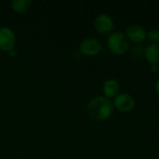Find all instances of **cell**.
Here are the masks:
<instances>
[{
	"mask_svg": "<svg viewBox=\"0 0 159 159\" xmlns=\"http://www.w3.org/2000/svg\"><path fill=\"white\" fill-rule=\"evenodd\" d=\"M107 47L113 54L120 56L128 51L129 48V40L125 33L116 31L109 34L107 38Z\"/></svg>",
	"mask_w": 159,
	"mask_h": 159,
	"instance_id": "obj_2",
	"label": "cell"
},
{
	"mask_svg": "<svg viewBox=\"0 0 159 159\" xmlns=\"http://www.w3.org/2000/svg\"><path fill=\"white\" fill-rule=\"evenodd\" d=\"M8 54L11 55V56H14V55H16V50H14V48H13L12 50L8 51Z\"/></svg>",
	"mask_w": 159,
	"mask_h": 159,
	"instance_id": "obj_14",
	"label": "cell"
},
{
	"mask_svg": "<svg viewBox=\"0 0 159 159\" xmlns=\"http://www.w3.org/2000/svg\"><path fill=\"white\" fill-rule=\"evenodd\" d=\"M113 102L104 96H97L90 100L88 104V113L95 120L105 121L114 113Z\"/></svg>",
	"mask_w": 159,
	"mask_h": 159,
	"instance_id": "obj_1",
	"label": "cell"
},
{
	"mask_svg": "<svg viewBox=\"0 0 159 159\" xmlns=\"http://www.w3.org/2000/svg\"><path fill=\"white\" fill-rule=\"evenodd\" d=\"M158 65H150V71H151V72L157 73V72H158Z\"/></svg>",
	"mask_w": 159,
	"mask_h": 159,
	"instance_id": "obj_12",
	"label": "cell"
},
{
	"mask_svg": "<svg viewBox=\"0 0 159 159\" xmlns=\"http://www.w3.org/2000/svg\"><path fill=\"white\" fill-rule=\"evenodd\" d=\"M16 43V35L8 27L0 28V49L3 51H10L14 48Z\"/></svg>",
	"mask_w": 159,
	"mask_h": 159,
	"instance_id": "obj_6",
	"label": "cell"
},
{
	"mask_svg": "<svg viewBox=\"0 0 159 159\" xmlns=\"http://www.w3.org/2000/svg\"><path fill=\"white\" fill-rule=\"evenodd\" d=\"M147 38L151 43L159 44V29H152L147 32Z\"/></svg>",
	"mask_w": 159,
	"mask_h": 159,
	"instance_id": "obj_11",
	"label": "cell"
},
{
	"mask_svg": "<svg viewBox=\"0 0 159 159\" xmlns=\"http://www.w3.org/2000/svg\"><path fill=\"white\" fill-rule=\"evenodd\" d=\"M79 50L86 56H96L102 50V44L96 38L88 37L80 43Z\"/></svg>",
	"mask_w": 159,
	"mask_h": 159,
	"instance_id": "obj_5",
	"label": "cell"
},
{
	"mask_svg": "<svg viewBox=\"0 0 159 159\" xmlns=\"http://www.w3.org/2000/svg\"><path fill=\"white\" fill-rule=\"evenodd\" d=\"M114 107L121 113H129L135 107V99L127 92L119 93L113 102Z\"/></svg>",
	"mask_w": 159,
	"mask_h": 159,
	"instance_id": "obj_3",
	"label": "cell"
},
{
	"mask_svg": "<svg viewBox=\"0 0 159 159\" xmlns=\"http://www.w3.org/2000/svg\"><path fill=\"white\" fill-rule=\"evenodd\" d=\"M144 56L150 65L159 64V44L150 43L144 49Z\"/></svg>",
	"mask_w": 159,
	"mask_h": 159,
	"instance_id": "obj_9",
	"label": "cell"
},
{
	"mask_svg": "<svg viewBox=\"0 0 159 159\" xmlns=\"http://www.w3.org/2000/svg\"><path fill=\"white\" fill-rule=\"evenodd\" d=\"M125 34L129 41L133 43H137V44L143 42L147 38V32L145 28L136 23L128 26Z\"/></svg>",
	"mask_w": 159,
	"mask_h": 159,
	"instance_id": "obj_7",
	"label": "cell"
},
{
	"mask_svg": "<svg viewBox=\"0 0 159 159\" xmlns=\"http://www.w3.org/2000/svg\"><path fill=\"white\" fill-rule=\"evenodd\" d=\"M120 88H121V86H120V83L118 82L117 79L109 78V79L105 80L103 85H102L103 96L109 100L114 99L119 94Z\"/></svg>",
	"mask_w": 159,
	"mask_h": 159,
	"instance_id": "obj_8",
	"label": "cell"
},
{
	"mask_svg": "<svg viewBox=\"0 0 159 159\" xmlns=\"http://www.w3.org/2000/svg\"><path fill=\"white\" fill-rule=\"evenodd\" d=\"M32 2L30 0H13L11 2V7L18 13H24L31 7Z\"/></svg>",
	"mask_w": 159,
	"mask_h": 159,
	"instance_id": "obj_10",
	"label": "cell"
},
{
	"mask_svg": "<svg viewBox=\"0 0 159 159\" xmlns=\"http://www.w3.org/2000/svg\"><path fill=\"white\" fill-rule=\"evenodd\" d=\"M115 24L113 19L106 13L99 14L94 20V28L101 34H110L113 33Z\"/></svg>",
	"mask_w": 159,
	"mask_h": 159,
	"instance_id": "obj_4",
	"label": "cell"
},
{
	"mask_svg": "<svg viewBox=\"0 0 159 159\" xmlns=\"http://www.w3.org/2000/svg\"><path fill=\"white\" fill-rule=\"evenodd\" d=\"M155 88H156V91H157V93L158 94V96H159V78L157 80V82H156Z\"/></svg>",
	"mask_w": 159,
	"mask_h": 159,
	"instance_id": "obj_13",
	"label": "cell"
}]
</instances>
